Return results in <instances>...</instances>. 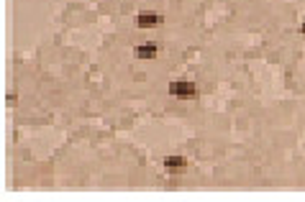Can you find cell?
<instances>
[{
  "label": "cell",
  "instance_id": "obj_4",
  "mask_svg": "<svg viewBox=\"0 0 305 202\" xmlns=\"http://www.w3.org/2000/svg\"><path fill=\"white\" fill-rule=\"evenodd\" d=\"M185 164H187V161H185V156H167V159H165V166H167V169H172V171L185 169Z\"/></svg>",
  "mask_w": 305,
  "mask_h": 202
},
{
  "label": "cell",
  "instance_id": "obj_3",
  "mask_svg": "<svg viewBox=\"0 0 305 202\" xmlns=\"http://www.w3.org/2000/svg\"><path fill=\"white\" fill-rule=\"evenodd\" d=\"M133 57H136V59H154V57H157V46H154V44L136 46V49H133Z\"/></svg>",
  "mask_w": 305,
  "mask_h": 202
},
{
  "label": "cell",
  "instance_id": "obj_1",
  "mask_svg": "<svg viewBox=\"0 0 305 202\" xmlns=\"http://www.w3.org/2000/svg\"><path fill=\"white\" fill-rule=\"evenodd\" d=\"M170 95H172V97H195L198 90H195V85L187 82V80H175V82H170Z\"/></svg>",
  "mask_w": 305,
  "mask_h": 202
},
{
  "label": "cell",
  "instance_id": "obj_5",
  "mask_svg": "<svg viewBox=\"0 0 305 202\" xmlns=\"http://www.w3.org/2000/svg\"><path fill=\"white\" fill-rule=\"evenodd\" d=\"M300 31H302V34H305V23H302V26H300Z\"/></svg>",
  "mask_w": 305,
  "mask_h": 202
},
{
  "label": "cell",
  "instance_id": "obj_2",
  "mask_svg": "<svg viewBox=\"0 0 305 202\" xmlns=\"http://www.w3.org/2000/svg\"><path fill=\"white\" fill-rule=\"evenodd\" d=\"M159 21H162V16H157V13H138L136 16V26L138 29H154Z\"/></svg>",
  "mask_w": 305,
  "mask_h": 202
}]
</instances>
